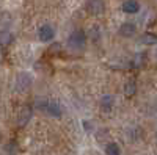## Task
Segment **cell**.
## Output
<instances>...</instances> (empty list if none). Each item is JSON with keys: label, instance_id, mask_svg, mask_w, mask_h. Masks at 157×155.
I'll list each match as a JSON object with an SVG mask.
<instances>
[{"label": "cell", "instance_id": "6da1fadb", "mask_svg": "<svg viewBox=\"0 0 157 155\" xmlns=\"http://www.w3.org/2000/svg\"><path fill=\"white\" fill-rule=\"evenodd\" d=\"M85 42H86V35L83 33V30H75L69 35L68 38V46L74 50H80L85 47Z\"/></svg>", "mask_w": 157, "mask_h": 155}, {"label": "cell", "instance_id": "7a4b0ae2", "mask_svg": "<svg viewBox=\"0 0 157 155\" xmlns=\"http://www.w3.org/2000/svg\"><path fill=\"white\" fill-rule=\"evenodd\" d=\"M38 38H39V41H43V42H50L55 38L54 27H50V25H43V27L38 30Z\"/></svg>", "mask_w": 157, "mask_h": 155}, {"label": "cell", "instance_id": "3957f363", "mask_svg": "<svg viewBox=\"0 0 157 155\" xmlns=\"http://www.w3.org/2000/svg\"><path fill=\"white\" fill-rule=\"evenodd\" d=\"M43 110H44L47 114L54 116V118H60V116H61V108H60V105H58V102H55V100H47V102H44Z\"/></svg>", "mask_w": 157, "mask_h": 155}, {"label": "cell", "instance_id": "277c9868", "mask_svg": "<svg viewBox=\"0 0 157 155\" xmlns=\"http://www.w3.org/2000/svg\"><path fill=\"white\" fill-rule=\"evenodd\" d=\"M86 9L91 16H99L104 13V2L102 0H88Z\"/></svg>", "mask_w": 157, "mask_h": 155}, {"label": "cell", "instance_id": "5b68a950", "mask_svg": "<svg viewBox=\"0 0 157 155\" xmlns=\"http://www.w3.org/2000/svg\"><path fill=\"white\" fill-rule=\"evenodd\" d=\"M121 9H123V13H126V14H137V13L140 11V3L137 2V0H126V2H123V5H121Z\"/></svg>", "mask_w": 157, "mask_h": 155}, {"label": "cell", "instance_id": "8992f818", "mask_svg": "<svg viewBox=\"0 0 157 155\" xmlns=\"http://www.w3.org/2000/svg\"><path fill=\"white\" fill-rule=\"evenodd\" d=\"M118 33H120L123 38H132L137 33V27L130 22H124L120 27V30H118Z\"/></svg>", "mask_w": 157, "mask_h": 155}, {"label": "cell", "instance_id": "52a82bcc", "mask_svg": "<svg viewBox=\"0 0 157 155\" xmlns=\"http://www.w3.org/2000/svg\"><path fill=\"white\" fill-rule=\"evenodd\" d=\"M113 103H115L113 96H104L101 99V108H102V111H110L113 108Z\"/></svg>", "mask_w": 157, "mask_h": 155}, {"label": "cell", "instance_id": "ba28073f", "mask_svg": "<svg viewBox=\"0 0 157 155\" xmlns=\"http://www.w3.org/2000/svg\"><path fill=\"white\" fill-rule=\"evenodd\" d=\"M135 93H137V83H135L134 80L127 82L126 86H124V94H126V97H134Z\"/></svg>", "mask_w": 157, "mask_h": 155}, {"label": "cell", "instance_id": "9c48e42d", "mask_svg": "<svg viewBox=\"0 0 157 155\" xmlns=\"http://www.w3.org/2000/svg\"><path fill=\"white\" fill-rule=\"evenodd\" d=\"M141 42L146 44V46H155L157 42V36L154 33H145L141 36Z\"/></svg>", "mask_w": 157, "mask_h": 155}, {"label": "cell", "instance_id": "30bf717a", "mask_svg": "<svg viewBox=\"0 0 157 155\" xmlns=\"http://www.w3.org/2000/svg\"><path fill=\"white\" fill-rule=\"evenodd\" d=\"M105 153L107 155H121V149L116 143H107L105 146Z\"/></svg>", "mask_w": 157, "mask_h": 155}, {"label": "cell", "instance_id": "8fae6325", "mask_svg": "<svg viewBox=\"0 0 157 155\" xmlns=\"http://www.w3.org/2000/svg\"><path fill=\"white\" fill-rule=\"evenodd\" d=\"M30 113H32V110L29 108V107H25L22 111H21V116H19V125H25L29 122V119H30Z\"/></svg>", "mask_w": 157, "mask_h": 155}, {"label": "cell", "instance_id": "7c38bea8", "mask_svg": "<svg viewBox=\"0 0 157 155\" xmlns=\"http://www.w3.org/2000/svg\"><path fill=\"white\" fill-rule=\"evenodd\" d=\"M13 39V36L8 31H0V46H8Z\"/></svg>", "mask_w": 157, "mask_h": 155}, {"label": "cell", "instance_id": "4fadbf2b", "mask_svg": "<svg viewBox=\"0 0 157 155\" xmlns=\"http://www.w3.org/2000/svg\"><path fill=\"white\" fill-rule=\"evenodd\" d=\"M83 125H85L86 130H91V125H90V122H83Z\"/></svg>", "mask_w": 157, "mask_h": 155}]
</instances>
